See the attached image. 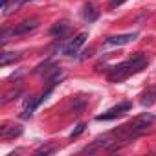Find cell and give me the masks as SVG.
Listing matches in <instances>:
<instances>
[{"instance_id": "7a4b0ae2", "label": "cell", "mask_w": 156, "mask_h": 156, "mask_svg": "<svg viewBox=\"0 0 156 156\" xmlns=\"http://www.w3.org/2000/svg\"><path fill=\"white\" fill-rule=\"evenodd\" d=\"M37 26H39V20L37 19H28V20H24V22H20V24L13 26L9 30H4L2 31V37H0V39H2V44H6L9 41V37H19V35H26V33L33 31Z\"/></svg>"}, {"instance_id": "ba28073f", "label": "cell", "mask_w": 156, "mask_h": 156, "mask_svg": "<svg viewBox=\"0 0 156 156\" xmlns=\"http://www.w3.org/2000/svg\"><path fill=\"white\" fill-rule=\"evenodd\" d=\"M68 31H70V24L62 20V22H57V24L51 28V31H50V33H51L53 37H57V39H62Z\"/></svg>"}, {"instance_id": "52a82bcc", "label": "cell", "mask_w": 156, "mask_h": 156, "mask_svg": "<svg viewBox=\"0 0 156 156\" xmlns=\"http://www.w3.org/2000/svg\"><path fill=\"white\" fill-rule=\"evenodd\" d=\"M99 15V9L96 8V4H85V9H83V19L87 22H94Z\"/></svg>"}, {"instance_id": "7c38bea8", "label": "cell", "mask_w": 156, "mask_h": 156, "mask_svg": "<svg viewBox=\"0 0 156 156\" xmlns=\"http://www.w3.org/2000/svg\"><path fill=\"white\" fill-rule=\"evenodd\" d=\"M85 127H87L85 123H79V125H77V129H75V130H73V132L70 134V138H77V136H79V134H81V132L85 130Z\"/></svg>"}, {"instance_id": "8fae6325", "label": "cell", "mask_w": 156, "mask_h": 156, "mask_svg": "<svg viewBox=\"0 0 156 156\" xmlns=\"http://www.w3.org/2000/svg\"><path fill=\"white\" fill-rule=\"evenodd\" d=\"M28 0H13V4L11 6H8L6 9H4V15H9L11 11H17V8H20L22 4H26Z\"/></svg>"}, {"instance_id": "5b68a950", "label": "cell", "mask_w": 156, "mask_h": 156, "mask_svg": "<svg viewBox=\"0 0 156 156\" xmlns=\"http://www.w3.org/2000/svg\"><path fill=\"white\" fill-rule=\"evenodd\" d=\"M22 134V127L20 125H15V123H4L0 127V138L2 140H11V138H17Z\"/></svg>"}, {"instance_id": "5bb4252c", "label": "cell", "mask_w": 156, "mask_h": 156, "mask_svg": "<svg viewBox=\"0 0 156 156\" xmlns=\"http://www.w3.org/2000/svg\"><path fill=\"white\" fill-rule=\"evenodd\" d=\"M123 2H127V0H110V8H112V9H116V8H118V6H121Z\"/></svg>"}, {"instance_id": "30bf717a", "label": "cell", "mask_w": 156, "mask_h": 156, "mask_svg": "<svg viewBox=\"0 0 156 156\" xmlns=\"http://www.w3.org/2000/svg\"><path fill=\"white\" fill-rule=\"evenodd\" d=\"M154 101H156V88H151L141 96V105L143 107H151Z\"/></svg>"}, {"instance_id": "277c9868", "label": "cell", "mask_w": 156, "mask_h": 156, "mask_svg": "<svg viewBox=\"0 0 156 156\" xmlns=\"http://www.w3.org/2000/svg\"><path fill=\"white\" fill-rule=\"evenodd\" d=\"M87 39H88V33H79L77 37H73L66 46H64V55H75L77 51H79V48L87 42Z\"/></svg>"}, {"instance_id": "6da1fadb", "label": "cell", "mask_w": 156, "mask_h": 156, "mask_svg": "<svg viewBox=\"0 0 156 156\" xmlns=\"http://www.w3.org/2000/svg\"><path fill=\"white\" fill-rule=\"evenodd\" d=\"M145 66H147V59H145L141 53H136V55H132L130 59H127V61H123V62H119V64H116V66H110V68L107 70V73H108V79L116 83V81L127 79V77L132 75V73L141 72Z\"/></svg>"}, {"instance_id": "4fadbf2b", "label": "cell", "mask_w": 156, "mask_h": 156, "mask_svg": "<svg viewBox=\"0 0 156 156\" xmlns=\"http://www.w3.org/2000/svg\"><path fill=\"white\" fill-rule=\"evenodd\" d=\"M50 152H53V145H50V147H41V149L35 151V154H50Z\"/></svg>"}, {"instance_id": "9c48e42d", "label": "cell", "mask_w": 156, "mask_h": 156, "mask_svg": "<svg viewBox=\"0 0 156 156\" xmlns=\"http://www.w3.org/2000/svg\"><path fill=\"white\" fill-rule=\"evenodd\" d=\"M20 59V53H15V51H4L2 55H0V64L2 66H8L9 62H15Z\"/></svg>"}, {"instance_id": "8992f818", "label": "cell", "mask_w": 156, "mask_h": 156, "mask_svg": "<svg viewBox=\"0 0 156 156\" xmlns=\"http://www.w3.org/2000/svg\"><path fill=\"white\" fill-rule=\"evenodd\" d=\"M138 33H123V35H112L107 39V44L110 46H125V44H130L132 41H136Z\"/></svg>"}, {"instance_id": "3957f363", "label": "cell", "mask_w": 156, "mask_h": 156, "mask_svg": "<svg viewBox=\"0 0 156 156\" xmlns=\"http://www.w3.org/2000/svg\"><path fill=\"white\" fill-rule=\"evenodd\" d=\"M130 103H121V105H118V107H112L110 110H107V112H103V114H99V116H96V119L98 121H108V119H114V118H119V116H123L125 112H129L130 110Z\"/></svg>"}, {"instance_id": "9a60e30c", "label": "cell", "mask_w": 156, "mask_h": 156, "mask_svg": "<svg viewBox=\"0 0 156 156\" xmlns=\"http://www.w3.org/2000/svg\"><path fill=\"white\" fill-rule=\"evenodd\" d=\"M8 4H9V0H2V9H6V8H8Z\"/></svg>"}]
</instances>
